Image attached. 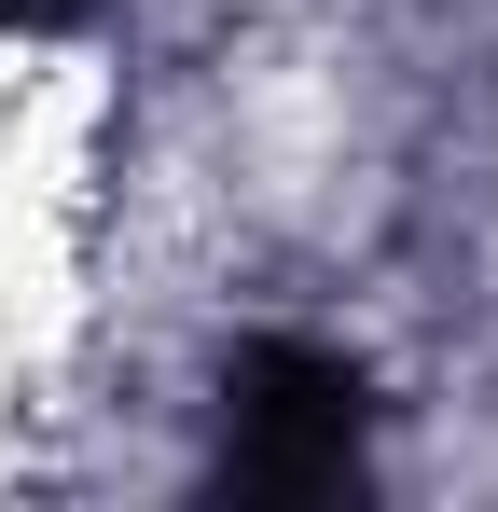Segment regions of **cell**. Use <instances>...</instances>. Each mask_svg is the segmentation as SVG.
I'll use <instances>...</instances> for the list:
<instances>
[{
    "mask_svg": "<svg viewBox=\"0 0 498 512\" xmlns=\"http://www.w3.org/2000/svg\"><path fill=\"white\" fill-rule=\"evenodd\" d=\"M360 443H374L360 360H332L305 333H249L222 360V485L236 499H346Z\"/></svg>",
    "mask_w": 498,
    "mask_h": 512,
    "instance_id": "obj_1",
    "label": "cell"
},
{
    "mask_svg": "<svg viewBox=\"0 0 498 512\" xmlns=\"http://www.w3.org/2000/svg\"><path fill=\"white\" fill-rule=\"evenodd\" d=\"M70 14H97V0H0V28H70Z\"/></svg>",
    "mask_w": 498,
    "mask_h": 512,
    "instance_id": "obj_2",
    "label": "cell"
}]
</instances>
